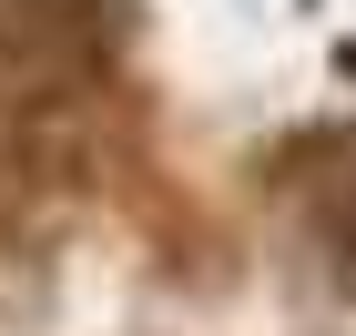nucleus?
Listing matches in <instances>:
<instances>
[{
    "label": "nucleus",
    "instance_id": "1",
    "mask_svg": "<svg viewBox=\"0 0 356 336\" xmlns=\"http://www.w3.org/2000/svg\"><path fill=\"white\" fill-rule=\"evenodd\" d=\"M336 255H346V275H356V204L336 214Z\"/></svg>",
    "mask_w": 356,
    "mask_h": 336
}]
</instances>
